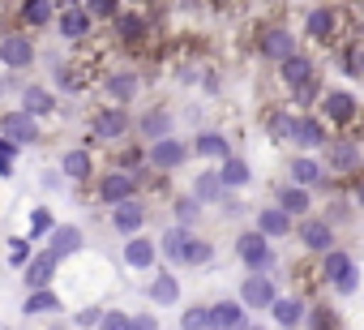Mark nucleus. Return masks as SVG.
<instances>
[{"mask_svg": "<svg viewBox=\"0 0 364 330\" xmlns=\"http://www.w3.org/2000/svg\"><path fill=\"white\" fill-rule=\"evenodd\" d=\"M228 189H223V181H219V172H202L198 181H193V198L206 206V202H219Z\"/></svg>", "mask_w": 364, "mask_h": 330, "instance_id": "79ce46f5", "label": "nucleus"}, {"mask_svg": "<svg viewBox=\"0 0 364 330\" xmlns=\"http://www.w3.org/2000/svg\"><path fill=\"white\" fill-rule=\"evenodd\" d=\"M52 22H56V31H60L69 43H77V39H90V35H95V18H90L82 5H60Z\"/></svg>", "mask_w": 364, "mask_h": 330, "instance_id": "f8f14e48", "label": "nucleus"}, {"mask_svg": "<svg viewBox=\"0 0 364 330\" xmlns=\"http://www.w3.org/2000/svg\"><path fill=\"white\" fill-rule=\"evenodd\" d=\"M120 5H124V0H82V9H86L95 22H107V18H112Z\"/></svg>", "mask_w": 364, "mask_h": 330, "instance_id": "49530a36", "label": "nucleus"}, {"mask_svg": "<svg viewBox=\"0 0 364 330\" xmlns=\"http://www.w3.org/2000/svg\"><path fill=\"white\" fill-rule=\"evenodd\" d=\"M219 163H223V168H219V181H223V189H245V185L253 181L249 163H245V159H236L232 150H228V154H223Z\"/></svg>", "mask_w": 364, "mask_h": 330, "instance_id": "2f4dec72", "label": "nucleus"}, {"mask_svg": "<svg viewBox=\"0 0 364 330\" xmlns=\"http://www.w3.org/2000/svg\"><path fill=\"white\" fill-rule=\"evenodd\" d=\"M245 321H249V313L240 300H215L210 304V326H245Z\"/></svg>", "mask_w": 364, "mask_h": 330, "instance_id": "c9c22d12", "label": "nucleus"}, {"mask_svg": "<svg viewBox=\"0 0 364 330\" xmlns=\"http://www.w3.org/2000/svg\"><path fill=\"white\" fill-rule=\"evenodd\" d=\"M274 198H279L274 206H279V211H287L291 219H300V215H309V211H313V193H309L304 185H296V181H291V185H283Z\"/></svg>", "mask_w": 364, "mask_h": 330, "instance_id": "a878e982", "label": "nucleus"}, {"mask_svg": "<svg viewBox=\"0 0 364 330\" xmlns=\"http://www.w3.org/2000/svg\"><path fill=\"white\" fill-rule=\"evenodd\" d=\"M56 266H60V257H52V253H31L26 257V287H48V283H56Z\"/></svg>", "mask_w": 364, "mask_h": 330, "instance_id": "bb28decb", "label": "nucleus"}, {"mask_svg": "<svg viewBox=\"0 0 364 330\" xmlns=\"http://www.w3.org/2000/svg\"><path fill=\"white\" fill-rule=\"evenodd\" d=\"M287 52H296V35L287 31V26H279V22H266L262 31H257V56L262 60H283Z\"/></svg>", "mask_w": 364, "mask_h": 330, "instance_id": "9b49d317", "label": "nucleus"}, {"mask_svg": "<svg viewBox=\"0 0 364 330\" xmlns=\"http://www.w3.org/2000/svg\"><path fill=\"white\" fill-rule=\"evenodd\" d=\"M313 103H317V116H321V124L330 133H355V124H360V99L351 90H343V86L317 90Z\"/></svg>", "mask_w": 364, "mask_h": 330, "instance_id": "7ed1b4c3", "label": "nucleus"}, {"mask_svg": "<svg viewBox=\"0 0 364 330\" xmlns=\"http://www.w3.org/2000/svg\"><path fill=\"white\" fill-rule=\"evenodd\" d=\"M56 18V0H22L18 5V26L22 31H43Z\"/></svg>", "mask_w": 364, "mask_h": 330, "instance_id": "4be33fe9", "label": "nucleus"}, {"mask_svg": "<svg viewBox=\"0 0 364 330\" xmlns=\"http://www.w3.org/2000/svg\"><path fill=\"white\" fill-rule=\"evenodd\" d=\"M107 22H112V39H116L120 48H141V43L150 39V31H154V22H150L141 9H116Z\"/></svg>", "mask_w": 364, "mask_h": 330, "instance_id": "423d86ee", "label": "nucleus"}, {"mask_svg": "<svg viewBox=\"0 0 364 330\" xmlns=\"http://www.w3.org/2000/svg\"><path fill=\"white\" fill-rule=\"evenodd\" d=\"M52 223H56V219H52V211H48V206H35V211H31V236H48V232H52Z\"/></svg>", "mask_w": 364, "mask_h": 330, "instance_id": "de8ad7c7", "label": "nucleus"}, {"mask_svg": "<svg viewBox=\"0 0 364 330\" xmlns=\"http://www.w3.org/2000/svg\"><path fill=\"white\" fill-rule=\"evenodd\" d=\"M317 150L326 154V159H321L326 176H347V181H355V176H360L364 146H360V137H355V133H330Z\"/></svg>", "mask_w": 364, "mask_h": 330, "instance_id": "f03ea898", "label": "nucleus"}, {"mask_svg": "<svg viewBox=\"0 0 364 330\" xmlns=\"http://www.w3.org/2000/svg\"><path fill=\"white\" fill-rule=\"evenodd\" d=\"M0 90H5V82H0Z\"/></svg>", "mask_w": 364, "mask_h": 330, "instance_id": "6e6d98bb", "label": "nucleus"}, {"mask_svg": "<svg viewBox=\"0 0 364 330\" xmlns=\"http://www.w3.org/2000/svg\"><path fill=\"white\" fill-rule=\"evenodd\" d=\"M0 133H5L9 142H18V146H35V142H39V120L18 107V112H5V116H0Z\"/></svg>", "mask_w": 364, "mask_h": 330, "instance_id": "dca6fc26", "label": "nucleus"}, {"mask_svg": "<svg viewBox=\"0 0 364 330\" xmlns=\"http://www.w3.org/2000/svg\"><path fill=\"white\" fill-rule=\"evenodd\" d=\"M116 168L129 172L133 181H141V176H146V146H141V142H129V146L116 154Z\"/></svg>", "mask_w": 364, "mask_h": 330, "instance_id": "f704fd0d", "label": "nucleus"}, {"mask_svg": "<svg viewBox=\"0 0 364 330\" xmlns=\"http://www.w3.org/2000/svg\"><path fill=\"white\" fill-rule=\"evenodd\" d=\"M304 304H309V300H304L300 292H296V296H274V300H270V317H274L279 326H300V321H304Z\"/></svg>", "mask_w": 364, "mask_h": 330, "instance_id": "c85d7f7f", "label": "nucleus"}, {"mask_svg": "<svg viewBox=\"0 0 364 330\" xmlns=\"http://www.w3.org/2000/svg\"><path fill=\"white\" fill-rule=\"evenodd\" d=\"M176 262H180V266H210V262H215V245L189 232L185 245H180V253H176Z\"/></svg>", "mask_w": 364, "mask_h": 330, "instance_id": "c756f323", "label": "nucleus"}, {"mask_svg": "<svg viewBox=\"0 0 364 330\" xmlns=\"http://www.w3.org/2000/svg\"><path fill=\"white\" fill-rule=\"evenodd\" d=\"M18 150H22L18 142H9L5 133H0V176H5V181L14 176V163H18Z\"/></svg>", "mask_w": 364, "mask_h": 330, "instance_id": "c03bdc74", "label": "nucleus"}, {"mask_svg": "<svg viewBox=\"0 0 364 330\" xmlns=\"http://www.w3.org/2000/svg\"><path fill=\"white\" fill-rule=\"evenodd\" d=\"M193 154H198V159H223V154H228V137L215 133V129H206V133L193 137Z\"/></svg>", "mask_w": 364, "mask_h": 330, "instance_id": "a19ab883", "label": "nucleus"}, {"mask_svg": "<svg viewBox=\"0 0 364 330\" xmlns=\"http://www.w3.org/2000/svg\"><path fill=\"white\" fill-rule=\"evenodd\" d=\"M360 56H364V52H360V31H355V35H347V39L334 48V60H338V69H343L351 82H360V73H364Z\"/></svg>", "mask_w": 364, "mask_h": 330, "instance_id": "cd10ccee", "label": "nucleus"}, {"mask_svg": "<svg viewBox=\"0 0 364 330\" xmlns=\"http://www.w3.org/2000/svg\"><path fill=\"white\" fill-rule=\"evenodd\" d=\"M257 232H262V236H270V240L291 236V215H287V211H279V206H266V211H257Z\"/></svg>", "mask_w": 364, "mask_h": 330, "instance_id": "473e14b6", "label": "nucleus"}, {"mask_svg": "<svg viewBox=\"0 0 364 330\" xmlns=\"http://www.w3.org/2000/svg\"><path fill=\"white\" fill-rule=\"evenodd\" d=\"M60 172H65L69 181L86 185V181L95 176V154H90V146H77V150H69V154L60 159Z\"/></svg>", "mask_w": 364, "mask_h": 330, "instance_id": "b1692460", "label": "nucleus"}, {"mask_svg": "<svg viewBox=\"0 0 364 330\" xmlns=\"http://www.w3.org/2000/svg\"><path fill=\"white\" fill-rule=\"evenodd\" d=\"M274 65H279V82H283L291 95L317 78V60H313L309 52H300V48H296V52H287V56H283V60H274Z\"/></svg>", "mask_w": 364, "mask_h": 330, "instance_id": "1a4fd4ad", "label": "nucleus"}, {"mask_svg": "<svg viewBox=\"0 0 364 330\" xmlns=\"http://www.w3.org/2000/svg\"><path fill=\"white\" fill-rule=\"evenodd\" d=\"M232 5H236V0H210V9H219V14H223V9H232Z\"/></svg>", "mask_w": 364, "mask_h": 330, "instance_id": "5fc2aeb1", "label": "nucleus"}, {"mask_svg": "<svg viewBox=\"0 0 364 330\" xmlns=\"http://www.w3.org/2000/svg\"><path fill=\"white\" fill-rule=\"evenodd\" d=\"M154 262H159V245H154L150 236L133 232V236L124 240V266H129V270H150Z\"/></svg>", "mask_w": 364, "mask_h": 330, "instance_id": "412c9836", "label": "nucleus"}, {"mask_svg": "<svg viewBox=\"0 0 364 330\" xmlns=\"http://www.w3.org/2000/svg\"><path fill=\"white\" fill-rule=\"evenodd\" d=\"M141 223H146V206L137 202V193L133 198H120V202H112V228L124 236H133V232H141Z\"/></svg>", "mask_w": 364, "mask_h": 330, "instance_id": "6ab92c4d", "label": "nucleus"}, {"mask_svg": "<svg viewBox=\"0 0 364 330\" xmlns=\"http://www.w3.org/2000/svg\"><path fill=\"white\" fill-rule=\"evenodd\" d=\"M99 86H103V95H107L112 103H124V107H129V99L137 95L141 78H137L133 69H107V73L99 78Z\"/></svg>", "mask_w": 364, "mask_h": 330, "instance_id": "f3484780", "label": "nucleus"}, {"mask_svg": "<svg viewBox=\"0 0 364 330\" xmlns=\"http://www.w3.org/2000/svg\"><path fill=\"white\" fill-rule=\"evenodd\" d=\"M48 240H52V245H48V253H52V257H60V262H65V257H73V253H82V228H73V223H65V228H56V223H52Z\"/></svg>", "mask_w": 364, "mask_h": 330, "instance_id": "5701e85b", "label": "nucleus"}, {"mask_svg": "<svg viewBox=\"0 0 364 330\" xmlns=\"http://www.w3.org/2000/svg\"><path fill=\"white\" fill-rule=\"evenodd\" d=\"M129 133H133V120H129L124 103H103V107H95V116H90V137H95V142H124Z\"/></svg>", "mask_w": 364, "mask_h": 330, "instance_id": "39448f33", "label": "nucleus"}, {"mask_svg": "<svg viewBox=\"0 0 364 330\" xmlns=\"http://www.w3.org/2000/svg\"><path fill=\"white\" fill-rule=\"evenodd\" d=\"M99 321L107 330H129V313H99Z\"/></svg>", "mask_w": 364, "mask_h": 330, "instance_id": "3c124183", "label": "nucleus"}, {"mask_svg": "<svg viewBox=\"0 0 364 330\" xmlns=\"http://www.w3.org/2000/svg\"><path fill=\"white\" fill-rule=\"evenodd\" d=\"M60 309V296H56V287L48 283V287H31V296L22 300V313H56Z\"/></svg>", "mask_w": 364, "mask_h": 330, "instance_id": "58836bf2", "label": "nucleus"}, {"mask_svg": "<svg viewBox=\"0 0 364 330\" xmlns=\"http://www.w3.org/2000/svg\"><path fill=\"white\" fill-rule=\"evenodd\" d=\"M185 236H189V223H176V228H167V232H163V240H159V253L176 262V253H180V245H185Z\"/></svg>", "mask_w": 364, "mask_h": 330, "instance_id": "37998d69", "label": "nucleus"}, {"mask_svg": "<svg viewBox=\"0 0 364 330\" xmlns=\"http://www.w3.org/2000/svg\"><path fill=\"white\" fill-rule=\"evenodd\" d=\"M26 257H31V245H26V240H18V236H14V240H9V262H14V266H18V270H22V266H26Z\"/></svg>", "mask_w": 364, "mask_h": 330, "instance_id": "8fccbe9b", "label": "nucleus"}, {"mask_svg": "<svg viewBox=\"0 0 364 330\" xmlns=\"http://www.w3.org/2000/svg\"><path fill=\"white\" fill-rule=\"evenodd\" d=\"M0 65L5 69H31L35 65V39L26 31H5V39H0Z\"/></svg>", "mask_w": 364, "mask_h": 330, "instance_id": "9d476101", "label": "nucleus"}, {"mask_svg": "<svg viewBox=\"0 0 364 330\" xmlns=\"http://www.w3.org/2000/svg\"><path fill=\"white\" fill-rule=\"evenodd\" d=\"M171 206H176V223H198V215H202V202L193 193L189 198H176Z\"/></svg>", "mask_w": 364, "mask_h": 330, "instance_id": "a18cd8bd", "label": "nucleus"}, {"mask_svg": "<svg viewBox=\"0 0 364 330\" xmlns=\"http://www.w3.org/2000/svg\"><path fill=\"white\" fill-rule=\"evenodd\" d=\"M300 150H317L326 137H330V129L321 124V116L317 112H304V116H291V133H287Z\"/></svg>", "mask_w": 364, "mask_h": 330, "instance_id": "2eb2a0df", "label": "nucleus"}, {"mask_svg": "<svg viewBox=\"0 0 364 330\" xmlns=\"http://www.w3.org/2000/svg\"><path fill=\"white\" fill-rule=\"evenodd\" d=\"M291 181H296V185H304V189H334V176H326L321 159H313L309 150L291 163Z\"/></svg>", "mask_w": 364, "mask_h": 330, "instance_id": "a211bd4d", "label": "nucleus"}, {"mask_svg": "<svg viewBox=\"0 0 364 330\" xmlns=\"http://www.w3.org/2000/svg\"><path fill=\"white\" fill-rule=\"evenodd\" d=\"M185 159H189V146L176 142V137L167 133V137H154V142H150V150H146V168H150V172H176Z\"/></svg>", "mask_w": 364, "mask_h": 330, "instance_id": "6e6552de", "label": "nucleus"}, {"mask_svg": "<svg viewBox=\"0 0 364 330\" xmlns=\"http://www.w3.org/2000/svg\"><path fill=\"white\" fill-rule=\"evenodd\" d=\"M355 14L343 9V5H317L309 18H304V39L321 52H334L347 35H355Z\"/></svg>", "mask_w": 364, "mask_h": 330, "instance_id": "f257e3e1", "label": "nucleus"}, {"mask_svg": "<svg viewBox=\"0 0 364 330\" xmlns=\"http://www.w3.org/2000/svg\"><path fill=\"white\" fill-rule=\"evenodd\" d=\"M22 112H31L35 120L56 116V95H52L48 86H26V90H22Z\"/></svg>", "mask_w": 364, "mask_h": 330, "instance_id": "7c9ffc66", "label": "nucleus"}, {"mask_svg": "<svg viewBox=\"0 0 364 330\" xmlns=\"http://www.w3.org/2000/svg\"><path fill=\"white\" fill-rule=\"evenodd\" d=\"M133 133H137L141 142L167 137V133H171V112H167V107H150V112H141V120L133 124Z\"/></svg>", "mask_w": 364, "mask_h": 330, "instance_id": "393cba45", "label": "nucleus"}, {"mask_svg": "<svg viewBox=\"0 0 364 330\" xmlns=\"http://www.w3.org/2000/svg\"><path fill=\"white\" fill-rule=\"evenodd\" d=\"M291 279H296V287H300V296L304 300H313L326 283H321V270H317V262H296L291 266Z\"/></svg>", "mask_w": 364, "mask_h": 330, "instance_id": "72a5a7b5", "label": "nucleus"}, {"mask_svg": "<svg viewBox=\"0 0 364 330\" xmlns=\"http://www.w3.org/2000/svg\"><path fill=\"white\" fill-rule=\"evenodd\" d=\"M236 257H240L245 270H270V266H274L270 236H262L257 228H253V232H240V236H236Z\"/></svg>", "mask_w": 364, "mask_h": 330, "instance_id": "0eeeda50", "label": "nucleus"}, {"mask_svg": "<svg viewBox=\"0 0 364 330\" xmlns=\"http://www.w3.org/2000/svg\"><path fill=\"white\" fill-rule=\"evenodd\" d=\"M317 270H321V283H326V287H334L338 296H355V287H360V266H355V257H351L347 249L330 245V249L321 253Z\"/></svg>", "mask_w": 364, "mask_h": 330, "instance_id": "20e7f679", "label": "nucleus"}, {"mask_svg": "<svg viewBox=\"0 0 364 330\" xmlns=\"http://www.w3.org/2000/svg\"><path fill=\"white\" fill-rule=\"evenodd\" d=\"M291 107H266V116H262V129L274 137V142H287V133H291Z\"/></svg>", "mask_w": 364, "mask_h": 330, "instance_id": "e433bc0d", "label": "nucleus"}, {"mask_svg": "<svg viewBox=\"0 0 364 330\" xmlns=\"http://www.w3.org/2000/svg\"><path fill=\"white\" fill-rule=\"evenodd\" d=\"M300 326H313V330H330V326H343V317H338L330 304H321V300L313 304V300H309V304H304V321H300Z\"/></svg>", "mask_w": 364, "mask_h": 330, "instance_id": "ea45409f", "label": "nucleus"}, {"mask_svg": "<svg viewBox=\"0 0 364 330\" xmlns=\"http://www.w3.org/2000/svg\"><path fill=\"white\" fill-rule=\"evenodd\" d=\"M77 326H99V309H95V304L82 309V313H77Z\"/></svg>", "mask_w": 364, "mask_h": 330, "instance_id": "603ef678", "label": "nucleus"}, {"mask_svg": "<svg viewBox=\"0 0 364 330\" xmlns=\"http://www.w3.org/2000/svg\"><path fill=\"white\" fill-rule=\"evenodd\" d=\"M296 236H300V245H304L309 253H326V249L334 245V228H330L326 219H309V215H300Z\"/></svg>", "mask_w": 364, "mask_h": 330, "instance_id": "aec40b11", "label": "nucleus"}, {"mask_svg": "<svg viewBox=\"0 0 364 330\" xmlns=\"http://www.w3.org/2000/svg\"><path fill=\"white\" fill-rule=\"evenodd\" d=\"M150 300H154V304H176V300H180V279H176L171 270H159L154 283H150Z\"/></svg>", "mask_w": 364, "mask_h": 330, "instance_id": "4c0bfd02", "label": "nucleus"}, {"mask_svg": "<svg viewBox=\"0 0 364 330\" xmlns=\"http://www.w3.org/2000/svg\"><path fill=\"white\" fill-rule=\"evenodd\" d=\"M279 296L270 270H249V279L240 283V304L245 309H270V300Z\"/></svg>", "mask_w": 364, "mask_h": 330, "instance_id": "ddd939ff", "label": "nucleus"}, {"mask_svg": "<svg viewBox=\"0 0 364 330\" xmlns=\"http://www.w3.org/2000/svg\"><path fill=\"white\" fill-rule=\"evenodd\" d=\"M180 326H210V309H202V304H193V309H185V317H180Z\"/></svg>", "mask_w": 364, "mask_h": 330, "instance_id": "09e8293b", "label": "nucleus"}, {"mask_svg": "<svg viewBox=\"0 0 364 330\" xmlns=\"http://www.w3.org/2000/svg\"><path fill=\"white\" fill-rule=\"evenodd\" d=\"M133 193H137V181L129 172H120V168H112V172H103L95 181V202H103V206H112L120 198H133Z\"/></svg>", "mask_w": 364, "mask_h": 330, "instance_id": "4468645a", "label": "nucleus"}, {"mask_svg": "<svg viewBox=\"0 0 364 330\" xmlns=\"http://www.w3.org/2000/svg\"><path fill=\"white\" fill-rule=\"evenodd\" d=\"M129 326H137V330H150V326H154V317H150V313H141V317H129Z\"/></svg>", "mask_w": 364, "mask_h": 330, "instance_id": "864d4df0", "label": "nucleus"}]
</instances>
